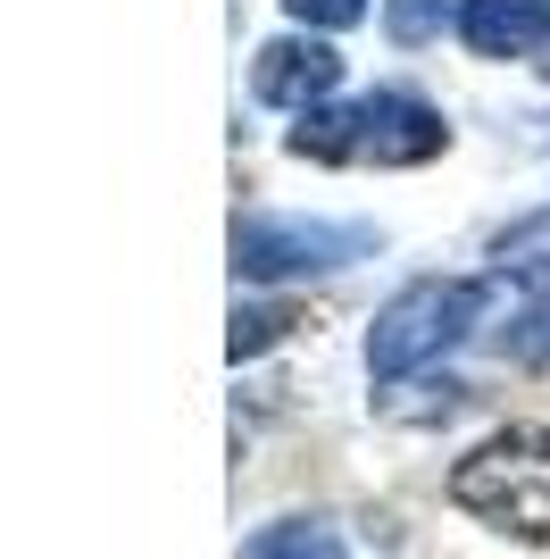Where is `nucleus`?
<instances>
[{"label": "nucleus", "instance_id": "f257e3e1", "mask_svg": "<svg viewBox=\"0 0 550 559\" xmlns=\"http://www.w3.org/2000/svg\"><path fill=\"white\" fill-rule=\"evenodd\" d=\"M284 142H292V159H318V167H350V159L426 167V159H442L451 126H442L434 100H417V93H367L350 109H309Z\"/></svg>", "mask_w": 550, "mask_h": 559}, {"label": "nucleus", "instance_id": "f03ea898", "mask_svg": "<svg viewBox=\"0 0 550 559\" xmlns=\"http://www.w3.org/2000/svg\"><path fill=\"white\" fill-rule=\"evenodd\" d=\"M451 501L517 543H550V426H501L451 467Z\"/></svg>", "mask_w": 550, "mask_h": 559}, {"label": "nucleus", "instance_id": "7ed1b4c3", "mask_svg": "<svg viewBox=\"0 0 550 559\" xmlns=\"http://www.w3.org/2000/svg\"><path fill=\"white\" fill-rule=\"evenodd\" d=\"M483 293L476 276H417L400 284L384 309H375V326H367V376L375 384H400V376L434 368L442 350H458L467 334L483 326Z\"/></svg>", "mask_w": 550, "mask_h": 559}, {"label": "nucleus", "instance_id": "20e7f679", "mask_svg": "<svg viewBox=\"0 0 550 559\" xmlns=\"http://www.w3.org/2000/svg\"><path fill=\"white\" fill-rule=\"evenodd\" d=\"M375 251V226H334V217H234V276L242 284H292V276H334Z\"/></svg>", "mask_w": 550, "mask_h": 559}, {"label": "nucleus", "instance_id": "39448f33", "mask_svg": "<svg viewBox=\"0 0 550 559\" xmlns=\"http://www.w3.org/2000/svg\"><path fill=\"white\" fill-rule=\"evenodd\" d=\"M334 84H343V50L318 43V34H284V43H267L251 59V93L267 100V109H292V117L325 109Z\"/></svg>", "mask_w": 550, "mask_h": 559}, {"label": "nucleus", "instance_id": "423d86ee", "mask_svg": "<svg viewBox=\"0 0 550 559\" xmlns=\"http://www.w3.org/2000/svg\"><path fill=\"white\" fill-rule=\"evenodd\" d=\"M458 43L476 59H534L550 75V0H467Z\"/></svg>", "mask_w": 550, "mask_h": 559}, {"label": "nucleus", "instance_id": "0eeeda50", "mask_svg": "<svg viewBox=\"0 0 550 559\" xmlns=\"http://www.w3.org/2000/svg\"><path fill=\"white\" fill-rule=\"evenodd\" d=\"M492 276L526 284V293H550V210H534V217L492 234Z\"/></svg>", "mask_w": 550, "mask_h": 559}, {"label": "nucleus", "instance_id": "6e6552de", "mask_svg": "<svg viewBox=\"0 0 550 559\" xmlns=\"http://www.w3.org/2000/svg\"><path fill=\"white\" fill-rule=\"evenodd\" d=\"M242 559H350V543L325 526V518H275L242 543Z\"/></svg>", "mask_w": 550, "mask_h": 559}, {"label": "nucleus", "instance_id": "1a4fd4ad", "mask_svg": "<svg viewBox=\"0 0 550 559\" xmlns=\"http://www.w3.org/2000/svg\"><path fill=\"white\" fill-rule=\"evenodd\" d=\"M284 334H292V309L284 301H242L234 309V334H226V359L242 368V359H259V350L284 343Z\"/></svg>", "mask_w": 550, "mask_h": 559}, {"label": "nucleus", "instance_id": "9d476101", "mask_svg": "<svg viewBox=\"0 0 550 559\" xmlns=\"http://www.w3.org/2000/svg\"><path fill=\"white\" fill-rule=\"evenodd\" d=\"M458 9H467V0H384V34L417 50V43H434L442 17H458Z\"/></svg>", "mask_w": 550, "mask_h": 559}, {"label": "nucleus", "instance_id": "9b49d317", "mask_svg": "<svg viewBox=\"0 0 550 559\" xmlns=\"http://www.w3.org/2000/svg\"><path fill=\"white\" fill-rule=\"evenodd\" d=\"M492 350H501V359H517V368H542V359H550V301H534L509 334H492Z\"/></svg>", "mask_w": 550, "mask_h": 559}, {"label": "nucleus", "instance_id": "f8f14e48", "mask_svg": "<svg viewBox=\"0 0 550 559\" xmlns=\"http://www.w3.org/2000/svg\"><path fill=\"white\" fill-rule=\"evenodd\" d=\"M300 25H318V34H343V25H359L367 17V0H284Z\"/></svg>", "mask_w": 550, "mask_h": 559}]
</instances>
